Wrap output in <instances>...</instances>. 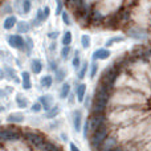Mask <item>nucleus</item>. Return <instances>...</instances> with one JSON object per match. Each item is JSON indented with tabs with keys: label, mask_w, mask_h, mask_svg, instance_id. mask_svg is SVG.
Returning <instances> with one entry per match:
<instances>
[{
	"label": "nucleus",
	"mask_w": 151,
	"mask_h": 151,
	"mask_svg": "<svg viewBox=\"0 0 151 151\" xmlns=\"http://www.w3.org/2000/svg\"><path fill=\"white\" fill-rule=\"evenodd\" d=\"M64 7H65V0H56V11H55L56 15L61 16V13L65 11Z\"/></svg>",
	"instance_id": "nucleus-33"
},
{
	"label": "nucleus",
	"mask_w": 151,
	"mask_h": 151,
	"mask_svg": "<svg viewBox=\"0 0 151 151\" xmlns=\"http://www.w3.org/2000/svg\"><path fill=\"white\" fill-rule=\"evenodd\" d=\"M17 23H19L17 17H16L15 15L7 16V17L4 19V21H3V29H4V31H11L12 28H16Z\"/></svg>",
	"instance_id": "nucleus-12"
},
{
	"label": "nucleus",
	"mask_w": 151,
	"mask_h": 151,
	"mask_svg": "<svg viewBox=\"0 0 151 151\" xmlns=\"http://www.w3.org/2000/svg\"><path fill=\"white\" fill-rule=\"evenodd\" d=\"M53 82H55V77L50 76V74H45V76H42V77L40 78V86H41L42 89L52 88Z\"/></svg>",
	"instance_id": "nucleus-19"
},
{
	"label": "nucleus",
	"mask_w": 151,
	"mask_h": 151,
	"mask_svg": "<svg viewBox=\"0 0 151 151\" xmlns=\"http://www.w3.org/2000/svg\"><path fill=\"white\" fill-rule=\"evenodd\" d=\"M89 123H90V135H91V133L97 131L98 129L110 125L107 114H94V115H90V117H89Z\"/></svg>",
	"instance_id": "nucleus-6"
},
{
	"label": "nucleus",
	"mask_w": 151,
	"mask_h": 151,
	"mask_svg": "<svg viewBox=\"0 0 151 151\" xmlns=\"http://www.w3.org/2000/svg\"><path fill=\"white\" fill-rule=\"evenodd\" d=\"M48 65H49V70L53 72V73H55V72L57 70L58 68H60V66H58V64H57V61L52 60V58H49V61H48Z\"/></svg>",
	"instance_id": "nucleus-40"
},
{
	"label": "nucleus",
	"mask_w": 151,
	"mask_h": 151,
	"mask_svg": "<svg viewBox=\"0 0 151 151\" xmlns=\"http://www.w3.org/2000/svg\"><path fill=\"white\" fill-rule=\"evenodd\" d=\"M21 88L24 90H31L32 89L31 73L29 72H21Z\"/></svg>",
	"instance_id": "nucleus-15"
},
{
	"label": "nucleus",
	"mask_w": 151,
	"mask_h": 151,
	"mask_svg": "<svg viewBox=\"0 0 151 151\" xmlns=\"http://www.w3.org/2000/svg\"><path fill=\"white\" fill-rule=\"evenodd\" d=\"M24 131L19 130L15 126H4L0 133V139L3 145L7 142H19L20 139H24Z\"/></svg>",
	"instance_id": "nucleus-3"
},
{
	"label": "nucleus",
	"mask_w": 151,
	"mask_h": 151,
	"mask_svg": "<svg viewBox=\"0 0 151 151\" xmlns=\"http://www.w3.org/2000/svg\"><path fill=\"white\" fill-rule=\"evenodd\" d=\"M147 94L130 88L115 89L111 96V107H145Z\"/></svg>",
	"instance_id": "nucleus-1"
},
{
	"label": "nucleus",
	"mask_w": 151,
	"mask_h": 151,
	"mask_svg": "<svg viewBox=\"0 0 151 151\" xmlns=\"http://www.w3.org/2000/svg\"><path fill=\"white\" fill-rule=\"evenodd\" d=\"M3 70H4L5 77H7L8 80H13V78H15V77H17V76H16L15 69H13V68H11V66H8V65H5L4 68H3Z\"/></svg>",
	"instance_id": "nucleus-32"
},
{
	"label": "nucleus",
	"mask_w": 151,
	"mask_h": 151,
	"mask_svg": "<svg viewBox=\"0 0 151 151\" xmlns=\"http://www.w3.org/2000/svg\"><path fill=\"white\" fill-rule=\"evenodd\" d=\"M70 52H72L70 45H68V47H63V48H61V50H60V57L63 58L64 61L68 60L69 56H70Z\"/></svg>",
	"instance_id": "nucleus-34"
},
{
	"label": "nucleus",
	"mask_w": 151,
	"mask_h": 151,
	"mask_svg": "<svg viewBox=\"0 0 151 151\" xmlns=\"http://www.w3.org/2000/svg\"><path fill=\"white\" fill-rule=\"evenodd\" d=\"M70 83L69 82H63V85H61L60 90H58V97H60L61 99H66L69 96H70Z\"/></svg>",
	"instance_id": "nucleus-20"
},
{
	"label": "nucleus",
	"mask_w": 151,
	"mask_h": 151,
	"mask_svg": "<svg viewBox=\"0 0 151 151\" xmlns=\"http://www.w3.org/2000/svg\"><path fill=\"white\" fill-rule=\"evenodd\" d=\"M13 11H15V8L11 5V3H4V4H3V7H1V15L11 16V15H13Z\"/></svg>",
	"instance_id": "nucleus-30"
},
{
	"label": "nucleus",
	"mask_w": 151,
	"mask_h": 151,
	"mask_svg": "<svg viewBox=\"0 0 151 151\" xmlns=\"http://www.w3.org/2000/svg\"><path fill=\"white\" fill-rule=\"evenodd\" d=\"M72 119H73V129L74 131L80 133L82 130V111L81 110H74L73 115H72Z\"/></svg>",
	"instance_id": "nucleus-11"
},
{
	"label": "nucleus",
	"mask_w": 151,
	"mask_h": 151,
	"mask_svg": "<svg viewBox=\"0 0 151 151\" xmlns=\"http://www.w3.org/2000/svg\"><path fill=\"white\" fill-rule=\"evenodd\" d=\"M61 20H63V23H64V25H66V27H69L72 24V19H70V15H69L66 11H64L63 13H61Z\"/></svg>",
	"instance_id": "nucleus-37"
},
{
	"label": "nucleus",
	"mask_w": 151,
	"mask_h": 151,
	"mask_svg": "<svg viewBox=\"0 0 151 151\" xmlns=\"http://www.w3.org/2000/svg\"><path fill=\"white\" fill-rule=\"evenodd\" d=\"M44 69V65H42V61L40 58H32L31 61V70L33 74H40Z\"/></svg>",
	"instance_id": "nucleus-18"
},
{
	"label": "nucleus",
	"mask_w": 151,
	"mask_h": 151,
	"mask_svg": "<svg viewBox=\"0 0 151 151\" xmlns=\"http://www.w3.org/2000/svg\"><path fill=\"white\" fill-rule=\"evenodd\" d=\"M111 52L109 50V48H98L93 52L91 55V61H104V60H107L110 57Z\"/></svg>",
	"instance_id": "nucleus-9"
},
{
	"label": "nucleus",
	"mask_w": 151,
	"mask_h": 151,
	"mask_svg": "<svg viewBox=\"0 0 151 151\" xmlns=\"http://www.w3.org/2000/svg\"><path fill=\"white\" fill-rule=\"evenodd\" d=\"M58 36H60V32L58 31H53V32H49V33H48V39L52 40V41H56Z\"/></svg>",
	"instance_id": "nucleus-41"
},
{
	"label": "nucleus",
	"mask_w": 151,
	"mask_h": 151,
	"mask_svg": "<svg viewBox=\"0 0 151 151\" xmlns=\"http://www.w3.org/2000/svg\"><path fill=\"white\" fill-rule=\"evenodd\" d=\"M16 105L20 109H25V107L29 106V99L27 97H24L23 94H17L16 96Z\"/></svg>",
	"instance_id": "nucleus-24"
},
{
	"label": "nucleus",
	"mask_w": 151,
	"mask_h": 151,
	"mask_svg": "<svg viewBox=\"0 0 151 151\" xmlns=\"http://www.w3.org/2000/svg\"><path fill=\"white\" fill-rule=\"evenodd\" d=\"M8 45L13 49H17L20 52H25V39L19 33H9L5 36Z\"/></svg>",
	"instance_id": "nucleus-7"
},
{
	"label": "nucleus",
	"mask_w": 151,
	"mask_h": 151,
	"mask_svg": "<svg viewBox=\"0 0 151 151\" xmlns=\"http://www.w3.org/2000/svg\"><path fill=\"white\" fill-rule=\"evenodd\" d=\"M149 151H151V150H149Z\"/></svg>",
	"instance_id": "nucleus-49"
},
{
	"label": "nucleus",
	"mask_w": 151,
	"mask_h": 151,
	"mask_svg": "<svg viewBox=\"0 0 151 151\" xmlns=\"http://www.w3.org/2000/svg\"><path fill=\"white\" fill-rule=\"evenodd\" d=\"M82 134L85 138H90V123H89V119H86L85 125L82 126Z\"/></svg>",
	"instance_id": "nucleus-38"
},
{
	"label": "nucleus",
	"mask_w": 151,
	"mask_h": 151,
	"mask_svg": "<svg viewBox=\"0 0 151 151\" xmlns=\"http://www.w3.org/2000/svg\"><path fill=\"white\" fill-rule=\"evenodd\" d=\"M149 32H150L149 28L142 27V25H135V24H131V25L127 27V29H126L127 37L134 39V40H139V41H143V40L149 39Z\"/></svg>",
	"instance_id": "nucleus-5"
},
{
	"label": "nucleus",
	"mask_w": 151,
	"mask_h": 151,
	"mask_svg": "<svg viewBox=\"0 0 151 151\" xmlns=\"http://www.w3.org/2000/svg\"><path fill=\"white\" fill-rule=\"evenodd\" d=\"M97 73H98V63H97V61H91L90 68H89V77H90L91 80H94Z\"/></svg>",
	"instance_id": "nucleus-29"
},
{
	"label": "nucleus",
	"mask_w": 151,
	"mask_h": 151,
	"mask_svg": "<svg viewBox=\"0 0 151 151\" xmlns=\"http://www.w3.org/2000/svg\"><path fill=\"white\" fill-rule=\"evenodd\" d=\"M31 28H32L31 23H28V21H25V20H21V21H19L17 25H16V32H17L19 35H25L31 31Z\"/></svg>",
	"instance_id": "nucleus-16"
},
{
	"label": "nucleus",
	"mask_w": 151,
	"mask_h": 151,
	"mask_svg": "<svg viewBox=\"0 0 151 151\" xmlns=\"http://www.w3.org/2000/svg\"><path fill=\"white\" fill-rule=\"evenodd\" d=\"M61 123H63V121H60V119H52V122L48 123V125H49L48 129H49V130H57L61 126Z\"/></svg>",
	"instance_id": "nucleus-39"
},
{
	"label": "nucleus",
	"mask_w": 151,
	"mask_h": 151,
	"mask_svg": "<svg viewBox=\"0 0 151 151\" xmlns=\"http://www.w3.org/2000/svg\"><path fill=\"white\" fill-rule=\"evenodd\" d=\"M37 1H42V0H37Z\"/></svg>",
	"instance_id": "nucleus-48"
},
{
	"label": "nucleus",
	"mask_w": 151,
	"mask_h": 151,
	"mask_svg": "<svg viewBox=\"0 0 151 151\" xmlns=\"http://www.w3.org/2000/svg\"><path fill=\"white\" fill-rule=\"evenodd\" d=\"M39 102L42 105L45 111H48L49 109H52L55 106V98H53L52 94H42V96H40Z\"/></svg>",
	"instance_id": "nucleus-10"
},
{
	"label": "nucleus",
	"mask_w": 151,
	"mask_h": 151,
	"mask_svg": "<svg viewBox=\"0 0 151 151\" xmlns=\"http://www.w3.org/2000/svg\"><path fill=\"white\" fill-rule=\"evenodd\" d=\"M13 8L17 13L27 16L31 13L32 8H33V0H15L13 1Z\"/></svg>",
	"instance_id": "nucleus-8"
},
{
	"label": "nucleus",
	"mask_w": 151,
	"mask_h": 151,
	"mask_svg": "<svg viewBox=\"0 0 151 151\" xmlns=\"http://www.w3.org/2000/svg\"><path fill=\"white\" fill-rule=\"evenodd\" d=\"M41 151H63V149H61L58 145L56 143H52V142H48L44 145V147H42Z\"/></svg>",
	"instance_id": "nucleus-28"
},
{
	"label": "nucleus",
	"mask_w": 151,
	"mask_h": 151,
	"mask_svg": "<svg viewBox=\"0 0 151 151\" xmlns=\"http://www.w3.org/2000/svg\"><path fill=\"white\" fill-rule=\"evenodd\" d=\"M74 96H76V93H70V96L68 97V102H69V105H73L74 104V101L77 98H74Z\"/></svg>",
	"instance_id": "nucleus-43"
},
{
	"label": "nucleus",
	"mask_w": 151,
	"mask_h": 151,
	"mask_svg": "<svg viewBox=\"0 0 151 151\" xmlns=\"http://www.w3.org/2000/svg\"><path fill=\"white\" fill-rule=\"evenodd\" d=\"M32 50H33V40L31 39V37H25V55L29 56L32 53Z\"/></svg>",
	"instance_id": "nucleus-35"
},
{
	"label": "nucleus",
	"mask_w": 151,
	"mask_h": 151,
	"mask_svg": "<svg viewBox=\"0 0 151 151\" xmlns=\"http://www.w3.org/2000/svg\"><path fill=\"white\" fill-rule=\"evenodd\" d=\"M25 117H24L23 113H11L7 117V122L11 125H19V123H23Z\"/></svg>",
	"instance_id": "nucleus-14"
},
{
	"label": "nucleus",
	"mask_w": 151,
	"mask_h": 151,
	"mask_svg": "<svg viewBox=\"0 0 151 151\" xmlns=\"http://www.w3.org/2000/svg\"><path fill=\"white\" fill-rule=\"evenodd\" d=\"M83 61H81V56H80V50H74V56L73 58H72V66L76 69V70H78V69L81 68V65H82Z\"/></svg>",
	"instance_id": "nucleus-27"
},
{
	"label": "nucleus",
	"mask_w": 151,
	"mask_h": 151,
	"mask_svg": "<svg viewBox=\"0 0 151 151\" xmlns=\"http://www.w3.org/2000/svg\"><path fill=\"white\" fill-rule=\"evenodd\" d=\"M89 68H90V64H89L88 61H83L82 65H81V68L77 70V78L80 81H82L83 78L86 77V74L89 73Z\"/></svg>",
	"instance_id": "nucleus-22"
},
{
	"label": "nucleus",
	"mask_w": 151,
	"mask_h": 151,
	"mask_svg": "<svg viewBox=\"0 0 151 151\" xmlns=\"http://www.w3.org/2000/svg\"><path fill=\"white\" fill-rule=\"evenodd\" d=\"M91 45V39L89 35H82L81 36V47L83 48V49H89Z\"/></svg>",
	"instance_id": "nucleus-31"
},
{
	"label": "nucleus",
	"mask_w": 151,
	"mask_h": 151,
	"mask_svg": "<svg viewBox=\"0 0 151 151\" xmlns=\"http://www.w3.org/2000/svg\"><path fill=\"white\" fill-rule=\"evenodd\" d=\"M113 151H125V147H122V146H117Z\"/></svg>",
	"instance_id": "nucleus-47"
},
{
	"label": "nucleus",
	"mask_w": 151,
	"mask_h": 151,
	"mask_svg": "<svg viewBox=\"0 0 151 151\" xmlns=\"http://www.w3.org/2000/svg\"><path fill=\"white\" fill-rule=\"evenodd\" d=\"M49 50H50V52H55V50H56V42H55V41L50 42V45H49Z\"/></svg>",
	"instance_id": "nucleus-45"
},
{
	"label": "nucleus",
	"mask_w": 151,
	"mask_h": 151,
	"mask_svg": "<svg viewBox=\"0 0 151 151\" xmlns=\"http://www.w3.org/2000/svg\"><path fill=\"white\" fill-rule=\"evenodd\" d=\"M45 21V17H44V9L42 8H39L36 12V15H35V17L32 19L31 24L32 27H40L42 23Z\"/></svg>",
	"instance_id": "nucleus-17"
},
{
	"label": "nucleus",
	"mask_w": 151,
	"mask_h": 151,
	"mask_svg": "<svg viewBox=\"0 0 151 151\" xmlns=\"http://www.w3.org/2000/svg\"><path fill=\"white\" fill-rule=\"evenodd\" d=\"M125 40H126L125 36H113V37H110L109 40H106V42H105V47H106V48H110V47H113L114 44H118V42H123Z\"/></svg>",
	"instance_id": "nucleus-26"
},
{
	"label": "nucleus",
	"mask_w": 151,
	"mask_h": 151,
	"mask_svg": "<svg viewBox=\"0 0 151 151\" xmlns=\"http://www.w3.org/2000/svg\"><path fill=\"white\" fill-rule=\"evenodd\" d=\"M72 41H73V35H72V32L65 31L63 33V36H61V44H63V47H68V45H70Z\"/></svg>",
	"instance_id": "nucleus-25"
},
{
	"label": "nucleus",
	"mask_w": 151,
	"mask_h": 151,
	"mask_svg": "<svg viewBox=\"0 0 151 151\" xmlns=\"http://www.w3.org/2000/svg\"><path fill=\"white\" fill-rule=\"evenodd\" d=\"M42 9H44V17H45V20H48V19H49V16H50V8L49 7H44Z\"/></svg>",
	"instance_id": "nucleus-42"
},
{
	"label": "nucleus",
	"mask_w": 151,
	"mask_h": 151,
	"mask_svg": "<svg viewBox=\"0 0 151 151\" xmlns=\"http://www.w3.org/2000/svg\"><path fill=\"white\" fill-rule=\"evenodd\" d=\"M68 76V70L65 68H58L57 70L55 72V81L56 82H64V80Z\"/></svg>",
	"instance_id": "nucleus-23"
},
{
	"label": "nucleus",
	"mask_w": 151,
	"mask_h": 151,
	"mask_svg": "<svg viewBox=\"0 0 151 151\" xmlns=\"http://www.w3.org/2000/svg\"><path fill=\"white\" fill-rule=\"evenodd\" d=\"M61 139H63L64 142H68V135H66L65 133H63V134H61Z\"/></svg>",
	"instance_id": "nucleus-46"
},
{
	"label": "nucleus",
	"mask_w": 151,
	"mask_h": 151,
	"mask_svg": "<svg viewBox=\"0 0 151 151\" xmlns=\"http://www.w3.org/2000/svg\"><path fill=\"white\" fill-rule=\"evenodd\" d=\"M24 141L28 143V146L33 147V149H37L41 151L44 145L47 143V139L42 134L37 133V131H31V130H25L24 131Z\"/></svg>",
	"instance_id": "nucleus-4"
},
{
	"label": "nucleus",
	"mask_w": 151,
	"mask_h": 151,
	"mask_svg": "<svg viewBox=\"0 0 151 151\" xmlns=\"http://www.w3.org/2000/svg\"><path fill=\"white\" fill-rule=\"evenodd\" d=\"M115 127L111 125H107V126H104V127L98 129L97 131H94V133H91L90 135V146L93 150L96 151H99L101 149V146L104 145V142L106 141L107 138H109L110 135H111L113 133H114Z\"/></svg>",
	"instance_id": "nucleus-2"
},
{
	"label": "nucleus",
	"mask_w": 151,
	"mask_h": 151,
	"mask_svg": "<svg viewBox=\"0 0 151 151\" xmlns=\"http://www.w3.org/2000/svg\"><path fill=\"white\" fill-rule=\"evenodd\" d=\"M69 149H70V151H81L80 149H78L77 145L73 143V142H72V143H69Z\"/></svg>",
	"instance_id": "nucleus-44"
},
{
	"label": "nucleus",
	"mask_w": 151,
	"mask_h": 151,
	"mask_svg": "<svg viewBox=\"0 0 151 151\" xmlns=\"http://www.w3.org/2000/svg\"><path fill=\"white\" fill-rule=\"evenodd\" d=\"M86 89H88L86 88V83H78L76 86V98L81 104H83V101L86 98Z\"/></svg>",
	"instance_id": "nucleus-13"
},
{
	"label": "nucleus",
	"mask_w": 151,
	"mask_h": 151,
	"mask_svg": "<svg viewBox=\"0 0 151 151\" xmlns=\"http://www.w3.org/2000/svg\"><path fill=\"white\" fill-rule=\"evenodd\" d=\"M42 110H44V107H42V105L40 104L39 101L33 102V104L31 105V111L33 113V114H39V113H41Z\"/></svg>",
	"instance_id": "nucleus-36"
},
{
	"label": "nucleus",
	"mask_w": 151,
	"mask_h": 151,
	"mask_svg": "<svg viewBox=\"0 0 151 151\" xmlns=\"http://www.w3.org/2000/svg\"><path fill=\"white\" fill-rule=\"evenodd\" d=\"M60 113H61L60 106H58V105H55L52 109H49L48 111H45L44 118H47V119H56V118L58 117V114H60Z\"/></svg>",
	"instance_id": "nucleus-21"
}]
</instances>
